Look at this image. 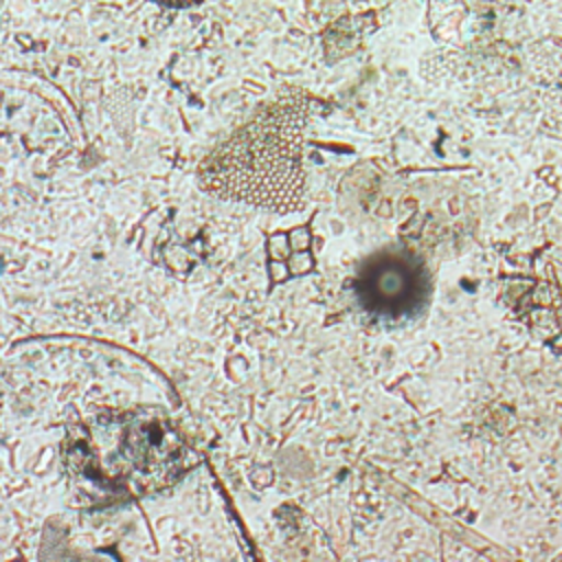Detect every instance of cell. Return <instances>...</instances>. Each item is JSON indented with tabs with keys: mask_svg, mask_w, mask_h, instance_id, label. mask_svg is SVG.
<instances>
[{
	"mask_svg": "<svg viewBox=\"0 0 562 562\" xmlns=\"http://www.w3.org/2000/svg\"><path fill=\"white\" fill-rule=\"evenodd\" d=\"M312 112L305 94H285L266 105L231 138L215 147L200 167L206 191L270 211L303 206L301 147Z\"/></svg>",
	"mask_w": 562,
	"mask_h": 562,
	"instance_id": "cell-1",
	"label": "cell"
},
{
	"mask_svg": "<svg viewBox=\"0 0 562 562\" xmlns=\"http://www.w3.org/2000/svg\"><path fill=\"white\" fill-rule=\"evenodd\" d=\"M430 277L411 252L382 250L364 261L356 281L360 307L386 323L415 316L428 301Z\"/></svg>",
	"mask_w": 562,
	"mask_h": 562,
	"instance_id": "cell-2",
	"label": "cell"
},
{
	"mask_svg": "<svg viewBox=\"0 0 562 562\" xmlns=\"http://www.w3.org/2000/svg\"><path fill=\"white\" fill-rule=\"evenodd\" d=\"M160 4H167V7H191V4H198L202 0H156Z\"/></svg>",
	"mask_w": 562,
	"mask_h": 562,
	"instance_id": "cell-3",
	"label": "cell"
}]
</instances>
